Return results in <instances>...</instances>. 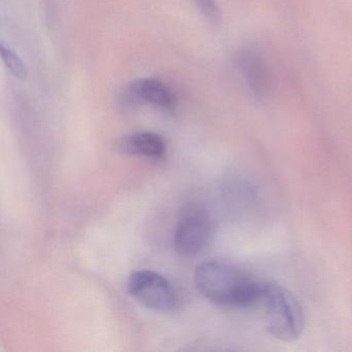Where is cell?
Returning a JSON list of instances; mask_svg holds the SVG:
<instances>
[{"label": "cell", "mask_w": 352, "mask_h": 352, "mask_svg": "<svg viewBox=\"0 0 352 352\" xmlns=\"http://www.w3.org/2000/svg\"><path fill=\"white\" fill-rule=\"evenodd\" d=\"M195 284L204 298L217 306L248 309L258 304L263 282L230 263L209 261L195 270Z\"/></svg>", "instance_id": "1"}, {"label": "cell", "mask_w": 352, "mask_h": 352, "mask_svg": "<svg viewBox=\"0 0 352 352\" xmlns=\"http://www.w3.org/2000/svg\"><path fill=\"white\" fill-rule=\"evenodd\" d=\"M256 307L263 309L265 329L276 339L292 342L302 335L304 311L296 296L283 286L263 282Z\"/></svg>", "instance_id": "2"}, {"label": "cell", "mask_w": 352, "mask_h": 352, "mask_svg": "<svg viewBox=\"0 0 352 352\" xmlns=\"http://www.w3.org/2000/svg\"><path fill=\"white\" fill-rule=\"evenodd\" d=\"M213 234L211 218L201 206L183 210L174 234V246L182 256H197L209 245Z\"/></svg>", "instance_id": "3"}, {"label": "cell", "mask_w": 352, "mask_h": 352, "mask_svg": "<svg viewBox=\"0 0 352 352\" xmlns=\"http://www.w3.org/2000/svg\"><path fill=\"white\" fill-rule=\"evenodd\" d=\"M129 294L142 306L156 312H170L178 304V296L168 279L153 271H135L127 284Z\"/></svg>", "instance_id": "4"}, {"label": "cell", "mask_w": 352, "mask_h": 352, "mask_svg": "<svg viewBox=\"0 0 352 352\" xmlns=\"http://www.w3.org/2000/svg\"><path fill=\"white\" fill-rule=\"evenodd\" d=\"M234 63L254 98L267 100L273 92V79L263 51L257 47L243 48L236 53Z\"/></svg>", "instance_id": "5"}, {"label": "cell", "mask_w": 352, "mask_h": 352, "mask_svg": "<svg viewBox=\"0 0 352 352\" xmlns=\"http://www.w3.org/2000/svg\"><path fill=\"white\" fill-rule=\"evenodd\" d=\"M120 100L126 106L151 104L164 111H174L177 98L164 82L154 78H144L131 82L120 94Z\"/></svg>", "instance_id": "6"}, {"label": "cell", "mask_w": 352, "mask_h": 352, "mask_svg": "<svg viewBox=\"0 0 352 352\" xmlns=\"http://www.w3.org/2000/svg\"><path fill=\"white\" fill-rule=\"evenodd\" d=\"M119 149L127 155L160 160L166 153L164 138L151 131H138L125 135L119 142Z\"/></svg>", "instance_id": "7"}, {"label": "cell", "mask_w": 352, "mask_h": 352, "mask_svg": "<svg viewBox=\"0 0 352 352\" xmlns=\"http://www.w3.org/2000/svg\"><path fill=\"white\" fill-rule=\"evenodd\" d=\"M0 53L3 57V63H5L7 69L11 72L12 75L17 79L23 80L28 77V71H26L25 65L19 56L14 52L11 49L1 44L0 46Z\"/></svg>", "instance_id": "8"}, {"label": "cell", "mask_w": 352, "mask_h": 352, "mask_svg": "<svg viewBox=\"0 0 352 352\" xmlns=\"http://www.w3.org/2000/svg\"><path fill=\"white\" fill-rule=\"evenodd\" d=\"M193 3L210 21L214 22V23L219 22L221 13H220V8L216 0H193Z\"/></svg>", "instance_id": "9"}]
</instances>
